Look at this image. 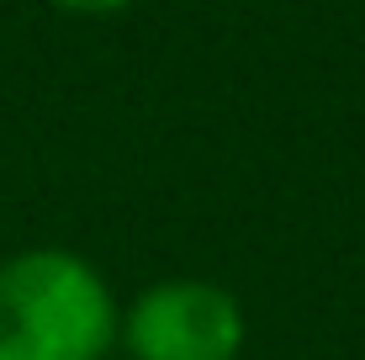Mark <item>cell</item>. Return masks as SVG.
<instances>
[{
	"label": "cell",
	"mask_w": 365,
	"mask_h": 360,
	"mask_svg": "<svg viewBox=\"0 0 365 360\" xmlns=\"http://www.w3.org/2000/svg\"><path fill=\"white\" fill-rule=\"evenodd\" d=\"M53 11H64V16H80V21H106V16H122V11H133L138 0H48Z\"/></svg>",
	"instance_id": "obj_3"
},
{
	"label": "cell",
	"mask_w": 365,
	"mask_h": 360,
	"mask_svg": "<svg viewBox=\"0 0 365 360\" xmlns=\"http://www.w3.org/2000/svg\"><path fill=\"white\" fill-rule=\"evenodd\" d=\"M122 302L85 254L37 244L0 254V360H106Z\"/></svg>",
	"instance_id": "obj_1"
},
{
	"label": "cell",
	"mask_w": 365,
	"mask_h": 360,
	"mask_svg": "<svg viewBox=\"0 0 365 360\" xmlns=\"http://www.w3.org/2000/svg\"><path fill=\"white\" fill-rule=\"evenodd\" d=\"M117 344L128 360H238L249 344V313L222 281L165 276L122 302Z\"/></svg>",
	"instance_id": "obj_2"
}]
</instances>
